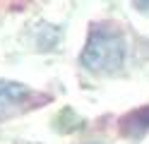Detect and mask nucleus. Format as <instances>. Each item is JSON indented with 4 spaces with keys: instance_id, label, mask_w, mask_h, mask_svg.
<instances>
[{
    "instance_id": "nucleus-5",
    "label": "nucleus",
    "mask_w": 149,
    "mask_h": 144,
    "mask_svg": "<svg viewBox=\"0 0 149 144\" xmlns=\"http://www.w3.org/2000/svg\"><path fill=\"white\" fill-rule=\"evenodd\" d=\"M89 144H99V142H89Z\"/></svg>"
},
{
    "instance_id": "nucleus-3",
    "label": "nucleus",
    "mask_w": 149,
    "mask_h": 144,
    "mask_svg": "<svg viewBox=\"0 0 149 144\" xmlns=\"http://www.w3.org/2000/svg\"><path fill=\"white\" fill-rule=\"evenodd\" d=\"M31 96H34V91L26 84L15 82V79H3V77H0V111L17 108V106L26 103Z\"/></svg>"
},
{
    "instance_id": "nucleus-1",
    "label": "nucleus",
    "mask_w": 149,
    "mask_h": 144,
    "mask_svg": "<svg viewBox=\"0 0 149 144\" xmlns=\"http://www.w3.org/2000/svg\"><path fill=\"white\" fill-rule=\"evenodd\" d=\"M127 41L111 24H94L89 29L84 48L79 53V63L94 74H116L125 65Z\"/></svg>"
},
{
    "instance_id": "nucleus-4",
    "label": "nucleus",
    "mask_w": 149,
    "mask_h": 144,
    "mask_svg": "<svg viewBox=\"0 0 149 144\" xmlns=\"http://www.w3.org/2000/svg\"><path fill=\"white\" fill-rule=\"evenodd\" d=\"M135 7H139L142 12H149V0H132Z\"/></svg>"
},
{
    "instance_id": "nucleus-2",
    "label": "nucleus",
    "mask_w": 149,
    "mask_h": 144,
    "mask_svg": "<svg viewBox=\"0 0 149 144\" xmlns=\"http://www.w3.org/2000/svg\"><path fill=\"white\" fill-rule=\"evenodd\" d=\"M149 132V106L132 108L120 118V134L127 139H142Z\"/></svg>"
}]
</instances>
